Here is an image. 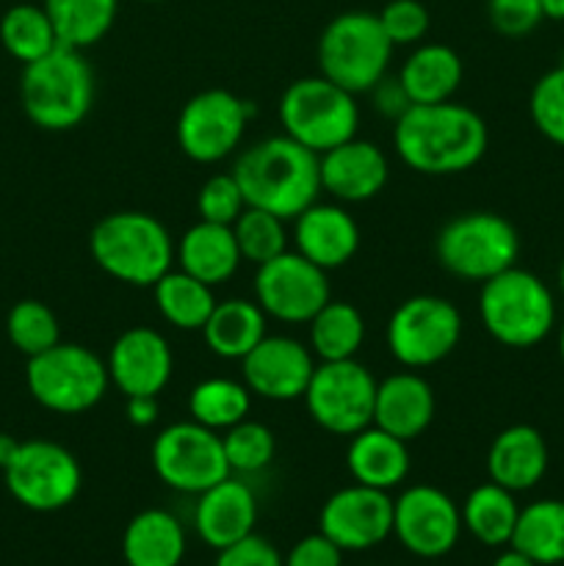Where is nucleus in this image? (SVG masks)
<instances>
[{
	"instance_id": "f257e3e1",
	"label": "nucleus",
	"mask_w": 564,
	"mask_h": 566,
	"mask_svg": "<svg viewBox=\"0 0 564 566\" xmlns=\"http://www.w3.org/2000/svg\"><path fill=\"white\" fill-rule=\"evenodd\" d=\"M490 130L479 111L453 99L412 105L393 125L396 155L418 175H462L484 158Z\"/></svg>"
},
{
	"instance_id": "f03ea898",
	"label": "nucleus",
	"mask_w": 564,
	"mask_h": 566,
	"mask_svg": "<svg viewBox=\"0 0 564 566\" xmlns=\"http://www.w3.org/2000/svg\"><path fill=\"white\" fill-rule=\"evenodd\" d=\"M243 199L280 219L293 221L318 202L321 158L291 136H269L243 149L232 166Z\"/></svg>"
},
{
	"instance_id": "7ed1b4c3",
	"label": "nucleus",
	"mask_w": 564,
	"mask_h": 566,
	"mask_svg": "<svg viewBox=\"0 0 564 566\" xmlns=\"http://www.w3.org/2000/svg\"><path fill=\"white\" fill-rule=\"evenodd\" d=\"M88 252L100 271L133 287H153L175 269V241L164 221L144 210H119L94 224Z\"/></svg>"
},
{
	"instance_id": "20e7f679",
	"label": "nucleus",
	"mask_w": 564,
	"mask_h": 566,
	"mask_svg": "<svg viewBox=\"0 0 564 566\" xmlns=\"http://www.w3.org/2000/svg\"><path fill=\"white\" fill-rule=\"evenodd\" d=\"M94 70L83 50L59 44L22 66L20 103L28 119L48 133L75 130L94 105Z\"/></svg>"
},
{
	"instance_id": "39448f33",
	"label": "nucleus",
	"mask_w": 564,
	"mask_h": 566,
	"mask_svg": "<svg viewBox=\"0 0 564 566\" xmlns=\"http://www.w3.org/2000/svg\"><path fill=\"white\" fill-rule=\"evenodd\" d=\"M479 315L487 335L506 348H531L551 335L556 302L545 282L531 271L506 269L481 282Z\"/></svg>"
},
{
	"instance_id": "423d86ee",
	"label": "nucleus",
	"mask_w": 564,
	"mask_h": 566,
	"mask_svg": "<svg viewBox=\"0 0 564 566\" xmlns=\"http://www.w3.org/2000/svg\"><path fill=\"white\" fill-rule=\"evenodd\" d=\"M318 75L352 94H365L387 75L393 42L370 11H343L318 36Z\"/></svg>"
},
{
	"instance_id": "0eeeda50",
	"label": "nucleus",
	"mask_w": 564,
	"mask_h": 566,
	"mask_svg": "<svg viewBox=\"0 0 564 566\" xmlns=\"http://www.w3.org/2000/svg\"><path fill=\"white\" fill-rule=\"evenodd\" d=\"M435 258L442 271L464 282H487L518 265L520 238L509 219L492 210L453 216L435 238Z\"/></svg>"
},
{
	"instance_id": "6e6552de",
	"label": "nucleus",
	"mask_w": 564,
	"mask_h": 566,
	"mask_svg": "<svg viewBox=\"0 0 564 566\" xmlns=\"http://www.w3.org/2000/svg\"><path fill=\"white\" fill-rule=\"evenodd\" d=\"M25 385L33 401L55 415H83L108 392V365L81 343H55L28 359Z\"/></svg>"
},
{
	"instance_id": "1a4fd4ad",
	"label": "nucleus",
	"mask_w": 564,
	"mask_h": 566,
	"mask_svg": "<svg viewBox=\"0 0 564 566\" xmlns=\"http://www.w3.org/2000/svg\"><path fill=\"white\" fill-rule=\"evenodd\" d=\"M276 114H280L282 133L302 147L313 149L315 155H324L326 149L348 142L359 130L357 94L326 81L324 75L288 83Z\"/></svg>"
},
{
	"instance_id": "9d476101",
	"label": "nucleus",
	"mask_w": 564,
	"mask_h": 566,
	"mask_svg": "<svg viewBox=\"0 0 564 566\" xmlns=\"http://www.w3.org/2000/svg\"><path fill=\"white\" fill-rule=\"evenodd\" d=\"M462 313L453 302L431 293L409 296L387 321V352L407 370H424L451 357L462 340Z\"/></svg>"
},
{
	"instance_id": "9b49d317",
	"label": "nucleus",
	"mask_w": 564,
	"mask_h": 566,
	"mask_svg": "<svg viewBox=\"0 0 564 566\" xmlns=\"http://www.w3.org/2000/svg\"><path fill=\"white\" fill-rule=\"evenodd\" d=\"M3 481L20 506L50 514L81 495L83 470L70 448L53 440H25L3 468Z\"/></svg>"
},
{
	"instance_id": "f8f14e48",
	"label": "nucleus",
	"mask_w": 564,
	"mask_h": 566,
	"mask_svg": "<svg viewBox=\"0 0 564 566\" xmlns=\"http://www.w3.org/2000/svg\"><path fill=\"white\" fill-rule=\"evenodd\" d=\"M149 462L169 490L186 495H199L232 475L219 431L194 420L160 429L149 446Z\"/></svg>"
},
{
	"instance_id": "ddd939ff",
	"label": "nucleus",
	"mask_w": 564,
	"mask_h": 566,
	"mask_svg": "<svg viewBox=\"0 0 564 566\" xmlns=\"http://www.w3.org/2000/svg\"><path fill=\"white\" fill-rule=\"evenodd\" d=\"M376 385L374 374L357 359L318 363L304 390V403L318 429L354 437L374 423Z\"/></svg>"
},
{
	"instance_id": "4468645a",
	"label": "nucleus",
	"mask_w": 564,
	"mask_h": 566,
	"mask_svg": "<svg viewBox=\"0 0 564 566\" xmlns=\"http://www.w3.org/2000/svg\"><path fill=\"white\" fill-rule=\"evenodd\" d=\"M247 99L227 88H205L194 94L177 116V147L194 164H219L230 158L247 133Z\"/></svg>"
},
{
	"instance_id": "2eb2a0df",
	"label": "nucleus",
	"mask_w": 564,
	"mask_h": 566,
	"mask_svg": "<svg viewBox=\"0 0 564 566\" xmlns=\"http://www.w3.org/2000/svg\"><path fill=\"white\" fill-rule=\"evenodd\" d=\"M330 298V271L299 252L276 254L254 271V302L282 324H307Z\"/></svg>"
},
{
	"instance_id": "dca6fc26",
	"label": "nucleus",
	"mask_w": 564,
	"mask_h": 566,
	"mask_svg": "<svg viewBox=\"0 0 564 566\" xmlns=\"http://www.w3.org/2000/svg\"><path fill=\"white\" fill-rule=\"evenodd\" d=\"M393 534L418 558H442L457 547L462 512L448 492L415 484L393 501Z\"/></svg>"
},
{
	"instance_id": "f3484780",
	"label": "nucleus",
	"mask_w": 564,
	"mask_h": 566,
	"mask_svg": "<svg viewBox=\"0 0 564 566\" xmlns=\"http://www.w3.org/2000/svg\"><path fill=\"white\" fill-rule=\"evenodd\" d=\"M318 531L343 553H363L393 536V497L374 486L348 484L332 492L318 514Z\"/></svg>"
},
{
	"instance_id": "a211bd4d",
	"label": "nucleus",
	"mask_w": 564,
	"mask_h": 566,
	"mask_svg": "<svg viewBox=\"0 0 564 566\" xmlns=\"http://www.w3.org/2000/svg\"><path fill=\"white\" fill-rule=\"evenodd\" d=\"M313 370L315 357L310 346L291 335H265L241 359V376L249 392L276 403L304 398Z\"/></svg>"
},
{
	"instance_id": "6ab92c4d",
	"label": "nucleus",
	"mask_w": 564,
	"mask_h": 566,
	"mask_svg": "<svg viewBox=\"0 0 564 566\" xmlns=\"http://www.w3.org/2000/svg\"><path fill=\"white\" fill-rule=\"evenodd\" d=\"M108 379L122 396H160L175 374V354L158 329L130 326L108 348Z\"/></svg>"
},
{
	"instance_id": "aec40b11",
	"label": "nucleus",
	"mask_w": 564,
	"mask_h": 566,
	"mask_svg": "<svg viewBox=\"0 0 564 566\" xmlns=\"http://www.w3.org/2000/svg\"><path fill=\"white\" fill-rule=\"evenodd\" d=\"M321 158V191L341 205H359L379 197L390 177L387 155L365 138H348Z\"/></svg>"
},
{
	"instance_id": "412c9836",
	"label": "nucleus",
	"mask_w": 564,
	"mask_h": 566,
	"mask_svg": "<svg viewBox=\"0 0 564 566\" xmlns=\"http://www.w3.org/2000/svg\"><path fill=\"white\" fill-rule=\"evenodd\" d=\"M293 247L318 269H343L359 249V227L341 202H313L293 219Z\"/></svg>"
},
{
	"instance_id": "4be33fe9",
	"label": "nucleus",
	"mask_w": 564,
	"mask_h": 566,
	"mask_svg": "<svg viewBox=\"0 0 564 566\" xmlns=\"http://www.w3.org/2000/svg\"><path fill=\"white\" fill-rule=\"evenodd\" d=\"M254 523H258V497L247 481L230 475L197 495L194 528L199 539L213 551H224L247 539L249 534H254Z\"/></svg>"
},
{
	"instance_id": "5701e85b",
	"label": "nucleus",
	"mask_w": 564,
	"mask_h": 566,
	"mask_svg": "<svg viewBox=\"0 0 564 566\" xmlns=\"http://www.w3.org/2000/svg\"><path fill=\"white\" fill-rule=\"evenodd\" d=\"M437 398L418 370H401L376 385L374 426L404 442H412L431 426Z\"/></svg>"
},
{
	"instance_id": "b1692460",
	"label": "nucleus",
	"mask_w": 564,
	"mask_h": 566,
	"mask_svg": "<svg viewBox=\"0 0 564 566\" xmlns=\"http://www.w3.org/2000/svg\"><path fill=\"white\" fill-rule=\"evenodd\" d=\"M547 442L534 426H509L498 431L487 451V475L509 492H529L547 473Z\"/></svg>"
},
{
	"instance_id": "393cba45",
	"label": "nucleus",
	"mask_w": 564,
	"mask_h": 566,
	"mask_svg": "<svg viewBox=\"0 0 564 566\" xmlns=\"http://www.w3.org/2000/svg\"><path fill=\"white\" fill-rule=\"evenodd\" d=\"M175 260L177 269L197 276L210 287L230 282L236 276L238 265L243 263L232 227L210 224V221L202 219L188 227L180 241L175 243Z\"/></svg>"
},
{
	"instance_id": "a878e982",
	"label": "nucleus",
	"mask_w": 564,
	"mask_h": 566,
	"mask_svg": "<svg viewBox=\"0 0 564 566\" xmlns=\"http://www.w3.org/2000/svg\"><path fill=\"white\" fill-rule=\"evenodd\" d=\"M409 442L387 434L385 429L370 423L368 429L348 437L346 468L354 484L374 486V490L390 492L404 484L409 475Z\"/></svg>"
},
{
	"instance_id": "bb28decb",
	"label": "nucleus",
	"mask_w": 564,
	"mask_h": 566,
	"mask_svg": "<svg viewBox=\"0 0 564 566\" xmlns=\"http://www.w3.org/2000/svg\"><path fill=\"white\" fill-rule=\"evenodd\" d=\"M462 75L464 66L459 53L440 42L415 44V50L398 70V81L412 105L446 103L462 86Z\"/></svg>"
},
{
	"instance_id": "cd10ccee",
	"label": "nucleus",
	"mask_w": 564,
	"mask_h": 566,
	"mask_svg": "<svg viewBox=\"0 0 564 566\" xmlns=\"http://www.w3.org/2000/svg\"><path fill=\"white\" fill-rule=\"evenodd\" d=\"M186 556V531L166 509H144L122 534L127 566H180Z\"/></svg>"
},
{
	"instance_id": "c85d7f7f",
	"label": "nucleus",
	"mask_w": 564,
	"mask_h": 566,
	"mask_svg": "<svg viewBox=\"0 0 564 566\" xmlns=\"http://www.w3.org/2000/svg\"><path fill=\"white\" fill-rule=\"evenodd\" d=\"M269 335V315L254 298H224L202 326V340L210 354L241 363Z\"/></svg>"
},
{
	"instance_id": "c756f323",
	"label": "nucleus",
	"mask_w": 564,
	"mask_h": 566,
	"mask_svg": "<svg viewBox=\"0 0 564 566\" xmlns=\"http://www.w3.org/2000/svg\"><path fill=\"white\" fill-rule=\"evenodd\" d=\"M459 512H462V528L484 547H506L520 517L514 492L492 481L473 486Z\"/></svg>"
},
{
	"instance_id": "7c9ffc66",
	"label": "nucleus",
	"mask_w": 564,
	"mask_h": 566,
	"mask_svg": "<svg viewBox=\"0 0 564 566\" xmlns=\"http://www.w3.org/2000/svg\"><path fill=\"white\" fill-rule=\"evenodd\" d=\"M155 307L160 318L180 332H202L216 307L213 287L182 269H171L153 285Z\"/></svg>"
},
{
	"instance_id": "2f4dec72",
	"label": "nucleus",
	"mask_w": 564,
	"mask_h": 566,
	"mask_svg": "<svg viewBox=\"0 0 564 566\" xmlns=\"http://www.w3.org/2000/svg\"><path fill=\"white\" fill-rule=\"evenodd\" d=\"M42 6L59 42L72 50L103 42L119 14V0H42Z\"/></svg>"
},
{
	"instance_id": "473e14b6",
	"label": "nucleus",
	"mask_w": 564,
	"mask_h": 566,
	"mask_svg": "<svg viewBox=\"0 0 564 566\" xmlns=\"http://www.w3.org/2000/svg\"><path fill=\"white\" fill-rule=\"evenodd\" d=\"M310 352L321 363H337V359H357L365 343V318L354 304L326 302L313 318L307 321Z\"/></svg>"
},
{
	"instance_id": "72a5a7b5",
	"label": "nucleus",
	"mask_w": 564,
	"mask_h": 566,
	"mask_svg": "<svg viewBox=\"0 0 564 566\" xmlns=\"http://www.w3.org/2000/svg\"><path fill=\"white\" fill-rule=\"evenodd\" d=\"M509 545L525 553L536 566L564 564V501L547 497L520 509Z\"/></svg>"
},
{
	"instance_id": "f704fd0d",
	"label": "nucleus",
	"mask_w": 564,
	"mask_h": 566,
	"mask_svg": "<svg viewBox=\"0 0 564 566\" xmlns=\"http://www.w3.org/2000/svg\"><path fill=\"white\" fill-rule=\"evenodd\" d=\"M249 409H252L249 387L243 381L224 379V376L202 379L188 392V415L194 423L219 431V434L247 420Z\"/></svg>"
},
{
	"instance_id": "c9c22d12",
	"label": "nucleus",
	"mask_w": 564,
	"mask_h": 566,
	"mask_svg": "<svg viewBox=\"0 0 564 566\" xmlns=\"http://www.w3.org/2000/svg\"><path fill=\"white\" fill-rule=\"evenodd\" d=\"M0 44H3L11 59L25 66L48 55L61 42L55 36V28L44 6L22 0V3L6 9L3 17H0Z\"/></svg>"
},
{
	"instance_id": "e433bc0d",
	"label": "nucleus",
	"mask_w": 564,
	"mask_h": 566,
	"mask_svg": "<svg viewBox=\"0 0 564 566\" xmlns=\"http://www.w3.org/2000/svg\"><path fill=\"white\" fill-rule=\"evenodd\" d=\"M6 335L17 352L31 359L61 343V324L44 302L22 298L6 315Z\"/></svg>"
},
{
	"instance_id": "4c0bfd02",
	"label": "nucleus",
	"mask_w": 564,
	"mask_h": 566,
	"mask_svg": "<svg viewBox=\"0 0 564 566\" xmlns=\"http://www.w3.org/2000/svg\"><path fill=\"white\" fill-rule=\"evenodd\" d=\"M232 235H236L238 252L247 263L263 265L274 260L276 254L288 252V227L285 219L269 213L263 208H252L247 205L241 216L232 224Z\"/></svg>"
},
{
	"instance_id": "58836bf2",
	"label": "nucleus",
	"mask_w": 564,
	"mask_h": 566,
	"mask_svg": "<svg viewBox=\"0 0 564 566\" xmlns=\"http://www.w3.org/2000/svg\"><path fill=\"white\" fill-rule=\"evenodd\" d=\"M224 442L227 462H230L232 473H260L271 464L276 453V440L274 431L269 426L258 423V420H241L232 429H227L221 434Z\"/></svg>"
},
{
	"instance_id": "ea45409f",
	"label": "nucleus",
	"mask_w": 564,
	"mask_h": 566,
	"mask_svg": "<svg viewBox=\"0 0 564 566\" xmlns=\"http://www.w3.org/2000/svg\"><path fill=\"white\" fill-rule=\"evenodd\" d=\"M531 119L547 142L564 147V64L547 70L531 88Z\"/></svg>"
},
{
	"instance_id": "a19ab883",
	"label": "nucleus",
	"mask_w": 564,
	"mask_h": 566,
	"mask_svg": "<svg viewBox=\"0 0 564 566\" xmlns=\"http://www.w3.org/2000/svg\"><path fill=\"white\" fill-rule=\"evenodd\" d=\"M243 210H247V199H243V191L236 177H232V171L208 177L199 188L197 213L202 221L232 227Z\"/></svg>"
},
{
	"instance_id": "79ce46f5",
	"label": "nucleus",
	"mask_w": 564,
	"mask_h": 566,
	"mask_svg": "<svg viewBox=\"0 0 564 566\" xmlns=\"http://www.w3.org/2000/svg\"><path fill=\"white\" fill-rule=\"evenodd\" d=\"M382 31L393 42V48H409V44H420L429 33L431 17L420 0H390L385 9L379 11Z\"/></svg>"
},
{
	"instance_id": "37998d69",
	"label": "nucleus",
	"mask_w": 564,
	"mask_h": 566,
	"mask_svg": "<svg viewBox=\"0 0 564 566\" xmlns=\"http://www.w3.org/2000/svg\"><path fill=\"white\" fill-rule=\"evenodd\" d=\"M487 14L501 36H529L545 17L540 0H487Z\"/></svg>"
},
{
	"instance_id": "c03bdc74",
	"label": "nucleus",
	"mask_w": 564,
	"mask_h": 566,
	"mask_svg": "<svg viewBox=\"0 0 564 566\" xmlns=\"http://www.w3.org/2000/svg\"><path fill=\"white\" fill-rule=\"evenodd\" d=\"M213 566H282V556L269 539L249 534L247 539L219 551Z\"/></svg>"
},
{
	"instance_id": "a18cd8bd",
	"label": "nucleus",
	"mask_w": 564,
	"mask_h": 566,
	"mask_svg": "<svg viewBox=\"0 0 564 566\" xmlns=\"http://www.w3.org/2000/svg\"><path fill=\"white\" fill-rule=\"evenodd\" d=\"M282 566H343V551L318 531L299 539L282 558Z\"/></svg>"
},
{
	"instance_id": "49530a36",
	"label": "nucleus",
	"mask_w": 564,
	"mask_h": 566,
	"mask_svg": "<svg viewBox=\"0 0 564 566\" xmlns=\"http://www.w3.org/2000/svg\"><path fill=\"white\" fill-rule=\"evenodd\" d=\"M368 94L374 97L376 111H379L382 116H387V119H393V122H396L398 116H404L409 108H412V99H409L407 92H404L398 75L396 77L385 75L379 83H376L374 88H370Z\"/></svg>"
},
{
	"instance_id": "de8ad7c7",
	"label": "nucleus",
	"mask_w": 564,
	"mask_h": 566,
	"mask_svg": "<svg viewBox=\"0 0 564 566\" xmlns=\"http://www.w3.org/2000/svg\"><path fill=\"white\" fill-rule=\"evenodd\" d=\"M158 396H127L125 420L133 429H149L158 423Z\"/></svg>"
},
{
	"instance_id": "09e8293b",
	"label": "nucleus",
	"mask_w": 564,
	"mask_h": 566,
	"mask_svg": "<svg viewBox=\"0 0 564 566\" xmlns=\"http://www.w3.org/2000/svg\"><path fill=\"white\" fill-rule=\"evenodd\" d=\"M492 566H536V564L531 562V558L525 556V553H520L518 547L506 545V551H503L501 556H498L495 562H492Z\"/></svg>"
},
{
	"instance_id": "8fccbe9b",
	"label": "nucleus",
	"mask_w": 564,
	"mask_h": 566,
	"mask_svg": "<svg viewBox=\"0 0 564 566\" xmlns=\"http://www.w3.org/2000/svg\"><path fill=\"white\" fill-rule=\"evenodd\" d=\"M17 448H20V440H14L11 434H0V470L14 459Z\"/></svg>"
},
{
	"instance_id": "3c124183",
	"label": "nucleus",
	"mask_w": 564,
	"mask_h": 566,
	"mask_svg": "<svg viewBox=\"0 0 564 566\" xmlns=\"http://www.w3.org/2000/svg\"><path fill=\"white\" fill-rule=\"evenodd\" d=\"M542 3V17L545 20L564 22V0H540Z\"/></svg>"
},
{
	"instance_id": "603ef678",
	"label": "nucleus",
	"mask_w": 564,
	"mask_h": 566,
	"mask_svg": "<svg viewBox=\"0 0 564 566\" xmlns=\"http://www.w3.org/2000/svg\"><path fill=\"white\" fill-rule=\"evenodd\" d=\"M558 291H562V296H564V260H562V265H558Z\"/></svg>"
},
{
	"instance_id": "864d4df0",
	"label": "nucleus",
	"mask_w": 564,
	"mask_h": 566,
	"mask_svg": "<svg viewBox=\"0 0 564 566\" xmlns=\"http://www.w3.org/2000/svg\"><path fill=\"white\" fill-rule=\"evenodd\" d=\"M558 354H562V363H564V324H562V332H558Z\"/></svg>"
},
{
	"instance_id": "5fc2aeb1",
	"label": "nucleus",
	"mask_w": 564,
	"mask_h": 566,
	"mask_svg": "<svg viewBox=\"0 0 564 566\" xmlns=\"http://www.w3.org/2000/svg\"><path fill=\"white\" fill-rule=\"evenodd\" d=\"M142 3H164V0H142Z\"/></svg>"
}]
</instances>
